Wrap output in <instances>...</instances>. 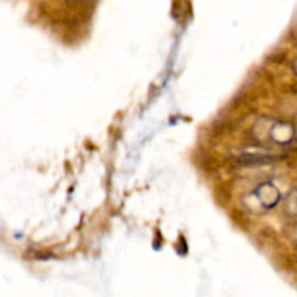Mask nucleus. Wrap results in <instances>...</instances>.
Returning <instances> with one entry per match:
<instances>
[{
  "instance_id": "f03ea898",
  "label": "nucleus",
  "mask_w": 297,
  "mask_h": 297,
  "mask_svg": "<svg viewBox=\"0 0 297 297\" xmlns=\"http://www.w3.org/2000/svg\"><path fill=\"white\" fill-rule=\"evenodd\" d=\"M281 200V193L279 187L271 182L260 183L252 193H249L244 201H255V206L252 207V213L267 212L273 207H276Z\"/></svg>"
},
{
  "instance_id": "7ed1b4c3",
  "label": "nucleus",
  "mask_w": 297,
  "mask_h": 297,
  "mask_svg": "<svg viewBox=\"0 0 297 297\" xmlns=\"http://www.w3.org/2000/svg\"><path fill=\"white\" fill-rule=\"evenodd\" d=\"M284 157L280 152H274L268 147H247L242 151V161L251 164H264L270 161H277Z\"/></svg>"
},
{
  "instance_id": "f257e3e1",
  "label": "nucleus",
  "mask_w": 297,
  "mask_h": 297,
  "mask_svg": "<svg viewBox=\"0 0 297 297\" xmlns=\"http://www.w3.org/2000/svg\"><path fill=\"white\" fill-rule=\"evenodd\" d=\"M252 132H254V138L260 144L270 141L280 147H286L292 144L296 136V129L292 123L284 122V120H271L268 117L260 119L254 125Z\"/></svg>"
},
{
  "instance_id": "39448f33",
  "label": "nucleus",
  "mask_w": 297,
  "mask_h": 297,
  "mask_svg": "<svg viewBox=\"0 0 297 297\" xmlns=\"http://www.w3.org/2000/svg\"><path fill=\"white\" fill-rule=\"evenodd\" d=\"M295 201L297 203V190H296V193H295Z\"/></svg>"
},
{
  "instance_id": "20e7f679",
  "label": "nucleus",
  "mask_w": 297,
  "mask_h": 297,
  "mask_svg": "<svg viewBox=\"0 0 297 297\" xmlns=\"http://www.w3.org/2000/svg\"><path fill=\"white\" fill-rule=\"evenodd\" d=\"M292 68H293L295 74H296V76H297V58H295V61L292 63Z\"/></svg>"
}]
</instances>
